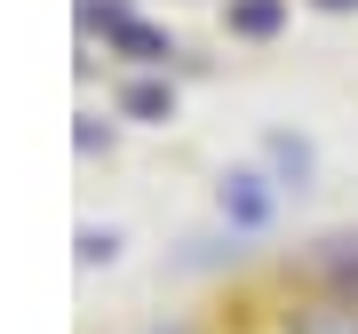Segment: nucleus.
Here are the masks:
<instances>
[{
	"label": "nucleus",
	"mask_w": 358,
	"mask_h": 334,
	"mask_svg": "<svg viewBox=\"0 0 358 334\" xmlns=\"http://www.w3.org/2000/svg\"><path fill=\"white\" fill-rule=\"evenodd\" d=\"M319 8H358V0H319Z\"/></svg>",
	"instance_id": "nucleus-6"
},
{
	"label": "nucleus",
	"mask_w": 358,
	"mask_h": 334,
	"mask_svg": "<svg viewBox=\"0 0 358 334\" xmlns=\"http://www.w3.org/2000/svg\"><path fill=\"white\" fill-rule=\"evenodd\" d=\"M287 334H358V303H294Z\"/></svg>",
	"instance_id": "nucleus-1"
},
{
	"label": "nucleus",
	"mask_w": 358,
	"mask_h": 334,
	"mask_svg": "<svg viewBox=\"0 0 358 334\" xmlns=\"http://www.w3.org/2000/svg\"><path fill=\"white\" fill-rule=\"evenodd\" d=\"M112 255H120L112 231H80V263H112Z\"/></svg>",
	"instance_id": "nucleus-5"
},
{
	"label": "nucleus",
	"mask_w": 358,
	"mask_h": 334,
	"mask_svg": "<svg viewBox=\"0 0 358 334\" xmlns=\"http://www.w3.org/2000/svg\"><path fill=\"white\" fill-rule=\"evenodd\" d=\"M120 103H128L136 119H167V88H159V80H128V88H120Z\"/></svg>",
	"instance_id": "nucleus-4"
},
{
	"label": "nucleus",
	"mask_w": 358,
	"mask_h": 334,
	"mask_svg": "<svg viewBox=\"0 0 358 334\" xmlns=\"http://www.w3.org/2000/svg\"><path fill=\"white\" fill-rule=\"evenodd\" d=\"M223 215L239 223V231H255V223L271 215V191H263V175H223Z\"/></svg>",
	"instance_id": "nucleus-2"
},
{
	"label": "nucleus",
	"mask_w": 358,
	"mask_h": 334,
	"mask_svg": "<svg viewBox=\"0 0 358 334\" xmlns=\"http://www.w3.org/2000/svg\"><path fill=\"white\" fill-rule=\"evenodd\" d=\"M287 24V8L279 0H231V32H247V40H271Z\"/></svg>",
	"instance_id": "nucleus-3"
}]
</instances>
